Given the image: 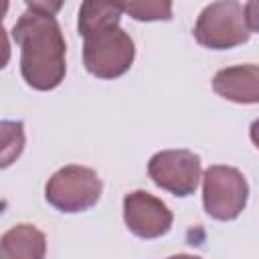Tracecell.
Wrapping results in <instances>:
<instances>
[{"instance_id":"6da1fadb","label":"cell","mask_w":259,"mask_h":259,"mask_svg":"<svg viewBox=\"0 0 259 259\" xmlns=\"http://www.w3.org/2000/svg\"><path fill=\"white\" fill-rule=\"evenodd\" d=\"M24 12L12 26V38L20 47V73L28 87L51 91L67 73V45L55 18L61 2H26Z\"/></svg>"},{"instance_id":"7a4b0ae2","label":"cell","mask_w":259,"mask_h":259,"mask_svg":"<svg viewBox=\"0 0 259 259\" xmlns=\"http://www.w3.org/2000/svg\"><path fill=\"white\" fill-rule=\"evenodd\" d=\"M121 2L87 0L79 8L77 28L83 36V65L97 79H115L130 71L136 45L119 26Z\"/></svg>"},{"instance_id":"3957f363","label":"cell","mask_w":259,"mask_h":259,"mask_svg":"<svg viewBox=\"0 0 259 259\" xmlns=\"http://www.w3.org/2000/svg\"><path fill=\"white\" fill-rule=\"evenodd\" d=\"M103 182L93 168L67 164L59 168L45 184V198L61 212L89 210L101 198Z\"/></svg>"},{"instance_id":"277c9868","label":"cell","mask_w":259,"mask_h":259,"mask_svg":"<svg viewBox=\"0 0 259 259\" xmlns=\"http://www.w3.org/2000/svg\"><path fill=\"white\" fill-rule=\"evenodd\" d=\"M192 34L198 45L212 51H225L247 42L253 32L245 18L243 4L235 0H223L208 4L198 14Z\"/></svg>"},{"instance_id":"5b68a950","label":"cell","mask_w":259,"mask_h":259,"mask_svg":"<svg viewBox=\"0 0 259 259\" xmlns=\"http://www.w3.org/2000/svg\"><path fill=\"white\" fill-rule=\"evenodd\" d=\"M249 184L241 170L212 164L202 174V204L214 221H235L247 206Z\"/></svg>"},{"instance_id":"8992f818","label":"cell","mask_w":259,"mask_h":259,"mask_svg":"<svg viewBox=\"0 0 259 259\" xmlns=\"http://www.w3.org/2000/svg\"><path fill=\"white\" fill-rule=\"evenodd\" d=\"M148 176L174 196H190L200 182V156L186 148L156 152L148 162Z\"/></svg>"},{"instance_id":"52a82bcc","label":"cell","mask_w":259,"mask_h":259,"mask_svg":"<svg viewBox=\"0 0 259 259\" xmlns=\"http://www.w3.org/2000/svg\"><path fill=\"white\" fill-rule=\"evenodd\" d=\"M174 214L158 196L134 190L123 196V223L140 239H158L172 229Z\"/></svg>"},{"instance_id":"ba28073f","label":"cell","mask_w":259,"mask_h":259,"mask_svg":"<svg viewBox=\"0 0 259 259\" xmlns=\"http://www.w3.org/2000/svg\"><path fill=\"white\" fill-rule=\"evenodd\" d=\"M212 89L233 103H259V67L255 63L225 67L212 77Z\"/></svg>"},{"instance_id":"9c48e42d","label":"cell","mask_w":259,"mask_h":259,"mask_svg":"<svg viewBox=\"0 0 259 259\" xmlns=\"http://www.w3.org/2000/svg\"><path fill=\"white\" fill-rule=\"evenodd\" d=\"M47 237L28 223L10 227L0 237V259H45Z\"/></svg>"},{"instance_id":"30bf717a","label":"cell","mask_w":259,"mask_h":259,"mask_svg":"<svg viewBox=\"0 0 259 259\" xmlns=\"http://www.w3.org/2000/svg\"><path fill=\"white\" fill-rule=\"evenodd\" d=\"M26 144L24 123L16 119H0V170L12 166Z\"/></svg>"},{"instance_id":"8fae6325","label":"cell","mask_w":259,"mask_h":259,"mask_svg":"<svg viewBox=\"0 0 259 259\" xmlns=\"http://www.w3.org/2000/svg\"><path fill=\"white\" fill-rule=\"evenodd\" d=\"M121 12L130 14L134 20L152 22V20H170L172 18V2H121Z\"/></svg>"},{"instance_id":"7c38bea8","label":"cell","mask_w":259,"mask_h":259,"mask_svg":"<svg viewBox=\"0 0 259 259\" xmlns=\"http://www.w3.org/2000/svg\"><path fill=\"white\" fill-rule=\"evenodd\" d=\"M8 2L6 0H0V69H4L10 61V40H8V32L2 24V18L6 16L8 12Z\"/></svg>"},{"instance_id":"4fadbf2b","label":"cell","mask_w":259,"mask_h":259,"mask_svg":"<svg viewBox=\"0 0 259 259\" xmlns=\"http://www.w3.org/2000/svg\"><path fill=\"white\" fill-rule=\"evenodd\" d=\"M243 10H245V18H247V22H249L251 32H257V28H259V20H257L259 4H257V2H249V4L243 6Z\"/></svg>"},{"instance_id":"5bb4252c","label":"cell","mask_w":259,"mask_h":259,"mask_svg":"<svg viewBox=\"0 0 259 259\" xmlns=\"http://www.w3.org/2000/svg\"><path fill=\"white\" fill-rule=\"evenodd\" d=\"M166 259H202V257H198V255H188V253H178V255H170V257H166Z\"/></svg>"}]
</instances>
